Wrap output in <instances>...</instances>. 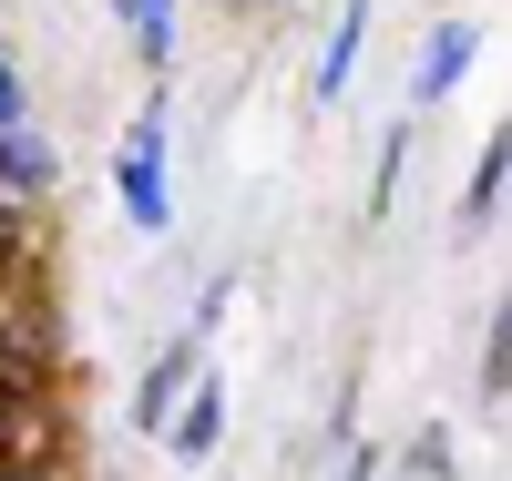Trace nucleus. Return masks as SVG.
I'll list each match as a JSON object with an SVG mask.
<instances>
[{"label": "nucleus", "instance_id": "nucleus-2", "mask_svg": "<svg viewBox=\"0 0 512 481\" xmlns=\"http://www.w3.org/2000/svg\"><path fill=\"white\" fill-rule=\"evenodd\" d=\"M216 420H226V389H216V379H195V400H185V410H164V441H175L185 461H205V451H216Z\"/></svg>", "mask_w": 512, "mask_h": 481}, {"label": "nucleus", "instance_id": "nucleus-4", "mask_svg": "<svg viewBox=\"0 0 512 481\" xmlns=\"http://www.w3.org/2000/svg\"><path fill=\"white\" fill-rule=\"evenodd\" d=\"M185 369H195V348H164V359H154V379H144V420H164V410L185 400Z\"/></svg>", "mask_w": 512, "mask_h": 481}, {"label": "nucleus", "instance_id": "nucleus-9", "mask_svg": "<svg viewBox=\"0 0 512 481\" xmlns=\"http://www.w3.org/2000/svg\"><path fill=\"white\" fill-rule=\"evenodd\" d=\"M0 481H52V471H41V461H0Z\"/></svg>", "mask_w": 512, "mask_h": 481}, {"label": "nucleus", "instance_id": "nucleus-8", "mask_svg": "<svg viewBox=\"0 0 512 481\" xmlns=\"http://www.w3.org/2000/svg\"><path fill=\"white\" fill-rule=\"evenodd\" d=\"M21 277V215H0V287Z\"/></svg>", "mask_w": 512, "mask_h": 481}, {"label": "nucleus", "instance_id": "nucleus-5", "mask_svg": "<svg viewBox=\"0 0 512 481\" xmlns=\"http://www.w3.org/2000/svg\"><path fill=\"white\" fill-rule=\"evenodd\" d=\"M359 41H369V0H349V21H338V41H328V72H318V93H338V82H349Z\"/></svg>", "mask_w": 512, "mask_h": 481}, {"label": "nucleus", "instance_id": "nucleus-3", "mask_svg": "<svg viewBox=\"0 0 512 481\" xmlns=\"http://www.w3.org/2000/svg\"><path fill=\"white\" fill-rule=\"evenodd\" d=\"M461 62H472V31H441V41H431V52H420V93H431V103H441V93H451V82H461Z\"/></svg>", "mask_w": 512, "mask_h": 481}, {"label": "nucleus", "instance_id": "nucleus-11", "mask_svg": "<svg viewBox=\"0 0 512 481\" xmlns=\"http://www.w3.org/2000/svg\"><path fill=\"white\" fill-rule=\"evenodd\" d=\"M0 461H11V400H0Z\"/></svg>", "mask_w": 512, "mask_h": 481}, {"label": "nucleus", "instance_id": "nucleus-7", "mask_svg": "<svg viewBox=\"0 0 512 481\" xmlns=\"http://www.w3.org/2000/svg\"><path fill=\"white\" fill-rule=\"evenodd\" d=\"M492 205H502V154H482V174H472V226H482Z\"/></svg>", "mask_w": 512, "mask_h": 481}, {"label": "nucleus", "instance_id": "nucleus-6", "mask_svg": "<svg viewBox=\"0 0 512 481\" xmlns=\"http://www.w3.org/2000/svg\"><path fill=\"white\" fill-rule=\"evenodd\" d=\"M123 11H134V31H144V52H154V62L175 52V0H123Z\"/></svg>", "mask_w": 512, "mask_h": 481}, {"label": "nucleus", "instance_id": "nucleus-1", "mask_svg": "<svg viewBox=\"0 0 512 481\" xmlns=\"http://www.w3.org/2000/svg\"><path fill=\"white\" fill-rule=\"evenodd\" d=\"M123 215H134V226H164V113H144L134 144H123Z\"/></svg>", "mask_w": 512, "mask_h": 481}, {"label": "nucleus", "instance_id": "nucleus-10", "mask_svg": "<svg viewBox=\"0 0 512 481\" xmlns=\"http://www.w3.org/2000/svg\"><path fill=\"white\" fill-rule=\"evenodd\" d=\"M0 123H21V93H11V72H0Z\"/></svg>", "mask_w": 512, "mask_h": 481}]
</instances>
